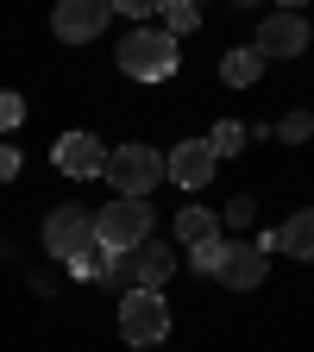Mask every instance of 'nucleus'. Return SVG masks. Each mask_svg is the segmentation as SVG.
<instances>
[{
    "label": "nucleus",
    "mask_w": 314,
    "mask_h": 352,
    "mask_svg": "<svg viewBox=\"0 0 314 352\" xmlns=\"http://www.w3.org/2000/svg\"><path fill=\"white\" fill-rule=\"evenodd\" d=\"M170 277H176V252H170L164 239H145V245L107 258V283H113L120 296H139V289H157V296H164Z\"/></svg>",
    "instance_id": "nucleus-1"
},
{
    "label": "nucleus",
    "mask_w": 314,
    "mask_h": 352,
    "mask_svg": "<svg viewBox=\"0 0 314 352\" xmlns=\"http://www.w3.org/2000/svg\"><path fill=\"white\" fill-rule=\"evenodd\" d=\"M113 57H120V69L132 82H164V76H176V38L157 32V25H132Z\"/></svg>",
    "instance_id": "nucleus-2"
},
{
    "label": "nucleus",
    "mask_w": 314,
    "mask_h": 352,
    "mask_svg": "<svg viewBox=\"0 0 314 352\" xmlns=\"http://www.w3.org/2000/svg\"><path fill=\"white\" fill-rule=\"evenodd\" d=\"M107 183H113V195H126V201H145L157 183H164V151H151V145H113L107 151Z\"/></svg>",
    "instance_id": "nucleus-3"
},
{
    "label": "nucleus",
    "mask_w": 314,
    "mask_h": 352,
    "mask_svg": "<svg viewBox=\"0 0 314 352\" xmlns=\"http://www.w3.org/2000/svg\"><path fill=\"white\" fill-rule=\"evenodd\" d=\"M151 239V201H107L101 214H95V245L107 252V258H120V252H132V245H145Z\"/></svg>",
    "instance_id": "nucleus-4"
},
{
    "label": "nucleus",
    "mask_w": 314,
    "mask_h": 352,
    "mask_svg": "<svg viewBox=\"0 0 314 352\" xmlns=\"http://www.w3.org/2000/svg\"><path fill=\"white\" fill-rule=\"evenodd\" d=\"M120 340H126V346H164V340H170V302H164L157 289L120 296Z\"/></svg>",
    "instance_id": "nucleus-5"
},
{
    "label": "nucleus",
    "mask_w": 314,
    "mask_h": 352,
    "mask_svg": "<svg viewBox=\"0 0 314 352\" xmlns=\"http://www.w3.org/2000/svg\"><path fill=\"white\" fill-rule=\"evenodd\" d=\"M44 252L63 258V264L95 252V214L88 208H51V220H44Z\"/></svg>",
    "instance_id": "nucleus-6"
},
{
    "label": "nucleus",
    "mask_w": 314,
    "mask_h": 352,
    "mask_svg": "<svg viewBox=\"0 0 314 352\" xmlns=\"http://www.w3.org/2000/svg\"><path fill=\"white\" fill-rule=\"evenodd\" d=\"M264 271H271V252H264L258 239H239V245H220V264H214V277L227 283V289H258Z\"/></svg>",
    "instance_id": "nucleus-7"
},
{
    "label": "nucleus",
    "mask_w": 314,
    "mask_h": 352,
    "mask_svg": "<svg viewBox=\"0 0 314 352\" xmlns=\"http://www.w3.org/2000/svg\"><path fill=\"white\" fill-rule=\"evenodd\" d=\"M107 19H113V0H63L57 19H51V32L63 44H88V38H101Z\"/></svg>",
    "instance_id": "nucleus-8"
},
{
    "label": "nucleus",
    "mask_w": 314,
    "mask_h": 352,
    "mask_svg": "<svg viewBox=\"0 0 314 352\" xmlns=\"http://www.w3.org/2000/svg\"><path fill=\"white\" fill-rule=\"evenodd\" d=\"M214 151H208V139H183L176 151H164V176L176 189H208V176H214Z\"/></svg>",
    "instance_id": "nucleus-9"
},
{
    "label": "nucleus",
    "mask_w": 314,
    "mask_h": 352,
    "mask_svg": "<svg viewBox=\"0 0 314 352\" xmlns=\"http://www.w3.org/2000/svg\"><path fill=\"white\" fill-rule=\"evenodd\" d=\"M258 57H302L308 51V19L302 13H271L258 25V44H251Z\"/></svg>",
    "instance_id": "nucleus-10"
},
{
    "label": "nucleus",
    "mask_w": 314,
    "mask_h": 352,
    "mask_svg": "<svg viewBox=\"0 0 314 352\" xmlns=\"http://www.w3.org/2000/svg\"><path fill=\"white\" fill-rule=\"evenodd\" d=\"M57 170L76 176V183H88V176L107 170V145L95 139V132H63L57 139Z\"/></svg>",
    "instance_id": "nucleus-11"
},
{
    "label": "nucleus",
    "mask_w": 314,
    "mask_h": 352,
    "mask_svg": "<svg viewBox=\"0 0 314 352\" xmlns=\"http://www.w3.org/2000/svg\"><path fill=\"white\" fill-rule=\"evenodd\" d=\"M271 252H289V258L314 264V208H302V214H289V220H283V227L271 233Z\"/></svg>",
    "instance_id": "nucleus-12"
},
{
    "label": "nucleus",
    "mask_w": 314,
    "mask_h": 352,
    "mask_svg": "<svg viewBox=\"0 0 314 352\" xmlns=\"http://www.w3.org/2000/svg\"><path fill=\"white\" fill-rule=\"evenodd\" d=\"M176 239H183L189 252L214 245V239H220V214H208V208H183V214H176Z\"/></svg>",
    "instance_id": "nucleus-13"
},
{
    "label": "nucleus",
    "mask_w": 314,
    "mask_h": 352,
    "mask_svg": "<svg viewBox=\"0 0 314 352\" xmlns=\"http://www.w3.org/2000/svg\"><path fill=\"white\" fill-rule=\"evenodd\" d=\"M258 69H264V57L251 51V44H233V51L220 57V82H227V88H251Z\"/></svg>",
    "instance_id": "nucleus-14"
},
{
    "label": "nucleus",
    "mask_w": 314,
    "mask_h": 352,
    "mask_svg": "<svg viewBox=\"0 0 314 352\" xmlns=\"http://www.w3.org/2000/svg\"><path fill=\"white\" fill-rule=\"evenodd\" d=\"M245 139H251V132H245L239 120H220V126L208 132V151H214V157H239V151H245Z\"/></svg>",
    "instance_id": "nucleus-15"
},
{
    "label": "nucleus",
    "mask_w": 314,
    "mask_h": 352,
    "mask_svg": "<svg viewBox=\"0 0 314 352\" xmlns=\"http://www.w3.org/2000/svg\"><path fill=\"white\" fill-rule=\"evenodd\" d=\"M195 25H201V7H195V0H170V7H164V32L170 38H183Z\"/></svg>",
    "instance_id": "nucleus-16"
},
{
    "label": "nucleus",
    "mask_w": 314,
    "mask_h": 352,
    "mask_svg": "<svg viewBox=\"0 0 314 352\" xmlns=\"http://www.w3.org/2000/svg\"><path fill=\"white\" fill-rule=\"evenodd\" d=\"M251 220H258V201H251V195H233V201H227V214H220V227H233V233H245Z\"/></svg>",
    "instance_id": "nucleus-17"
},
{
    "label": "nucleus",
    "mask_w": 314,
    "mask_h": 352,
    "mask_svg": "<svg viewBox=\"0 0 314 352\" xmlns=\"http://www.w3.org/2000/svg\"><path fill=\"white\" fill-rule=\"evenodd\" d=\"M308 132H314V113H283V120H277V139H283V145H302Z\"/></svg>",
    "instance_id": "nucleus-18"
},
{
    "label": "nucleus",
    "mask_w": 314,
    "mask_h": 352,
    "mask_svg": "<svg viewBox=\"0 0 314 352\" xmlns=\"http://www.w3.org/2000/svg\"><path fill=\"white\" fill-rule=\"evenodd\" d=\"M69 271H76V277H107V252L95 245V252H82V258H69Z\"/></svg>",
    "instance_id": "nucleus-19"
},
{
    "label": "nucleus",
    "mask_w": 314,
    "mask_h": 352,
    "mask_svg": "<svg viewBox=\"0 0 314 352\" xmlns=\"http://www.w3.org/2000/svg\"><path fill=\"white\" fill-rule=\"evenodd\" d=\"M19 120H25V101H19V95H7V88H0V132H13Z\"/></svg>",
    "instance_id": "nucleus-20"
},
{
    "label": "nucleus",
    "mask_w": 314,
    "mask_h": 352,
    "mask_svg": "<svg viewBox=\"0 0 314 352\" xmlns=\"http://www.w3.org/2000/svg\"><path fill=\"white\" fill-rule=\"evenodd\" d=\"M220 245H227V239H214V245H201V252H189V258H195V271H208V277H214V264H220Z\"/></svg>",
    "instance_id": "nucleus-21"
},
{
    "label": "nucleus",
    "mask_w": 314,
    "mask_h": 352,
    "mask_svg": "<svg viewBox=\"0 0 314 352\" xmlns=\"http://www.w3.org/2000/svg\"><path fill=\"white\" fill-rule=\"evenodd\" d=\"M120 13H126V19H139V25H145V19H151V0H120Z\"/></svg>",
    "instance_id": "nucleus-22"
},
{
    "label": "nucleus",
    "mask_w": 314,
    "mask_h": 352,
    "mask_svg": "<svg viewBox=\"0 0 314 352\" xmlns=\"http://www.w3.org/2000/svg\"><path fill=\"white\" fill-rule=\"evenodd\" d=\"M13 176H19V151L0 145V183H13Z\"/></svg>",
    "instance_id": "nucleus-23"
}]
</instances>
